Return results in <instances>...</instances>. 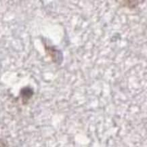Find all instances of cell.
<instances>
[{"mask_svg": "<svg viewBox=\"0 0 147 147\" xmlns=\"http://www.w3.org/2000/svg\"><path fill=\"white\" fill-rule=\"evenodd\" d=\"M32 94H33V91L30 88H26L22 90V96L23 98H29L31 97Z\"/></svg>", "mask_w": 147, "mask_h": 147, "instance_id": "6da1fadb", "label": "cell"}]
</instances>
